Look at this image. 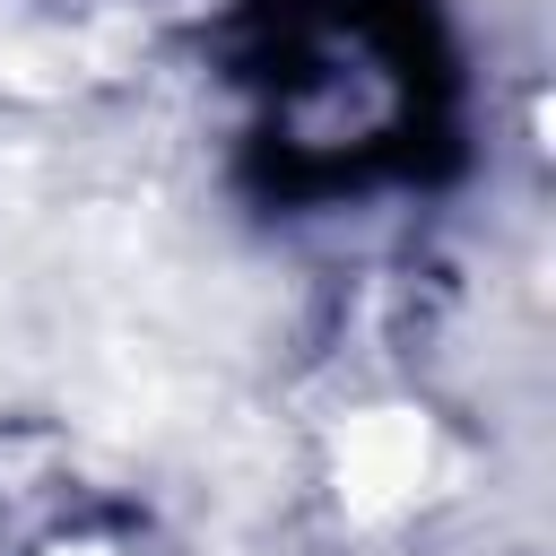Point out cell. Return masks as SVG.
<instances>
[{
  "label": "cell",
  "mask_w": 556,
  "mask_h": 556,
  "mask_svg": "<svg viewBox=\"0 0 556 556\" xmlns=\"http://www.w3.org/2000/svg\"><path fill=\"white\" fill-rule=\"evenodd\" d=\"M417 478H426V426L417 417L382 408V417L348 426V443H339V495H348V513H365V521L400 513L417 495Z\"/></svg>",
  "instance_id": "6da1fadb"
},
{
  "label": "cell",
  "mask_w": 556,
  "mask_h": 556,
  "mask_svg": "<svg viewBox=\"0 0 556 556\" xmlns=\"http://www.w3.org/2000/svg\"><path fill=\"white\" fill-rule=\"evenodd\" d=\"M52 556H104V547H52Z\"/></svg>",
  "instance_id": "7a4b0ae2"
}]
</instances>
